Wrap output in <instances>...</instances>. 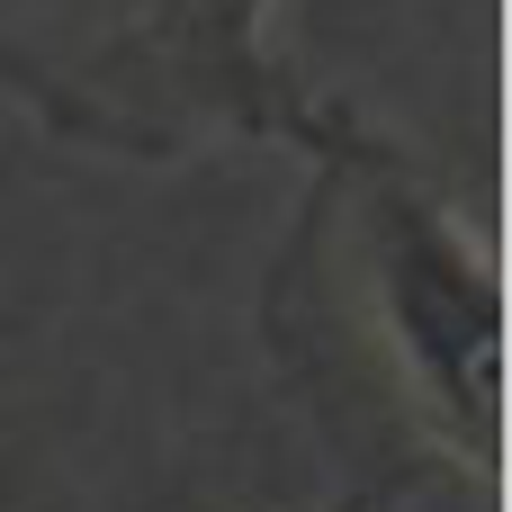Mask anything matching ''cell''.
Wrapping results in <instances>:
<instances>
[{
  "instance_id": "1",
  "label": "cell",
  "mask_w": 512,
  "mask_h": 512,
  "mask_svg": "<svg viewBox=\"0 0 512 512\" xmlns=\"http://www.w3.org/2000/svg\"><path fill=\"white\" fill-rule=\"evenodd\" d=\"M261 333L324 450L360 477V504H387L414 477L432 486L468 477L477 504H495L504 477L495 252L450 216L432 171L351 108L306 153V198L261 279Z\"/></svg>"
},
{
  "instance_id": "2",
  "label": "cell",
  "mask_w": 512,
  "mask_h": 512,
  "mask_svg": "<svg viewBox=\"0 0 512 512\" xmlns=\"http://www.w3.org/2000/svg\"><path fill=\"white\" fill-rule=\"evenodd\" d=\"M0 90L45 135L117 162L315 153L342 126V99L270 45V0H0Z\"/></svg>"
}]
</instances>
